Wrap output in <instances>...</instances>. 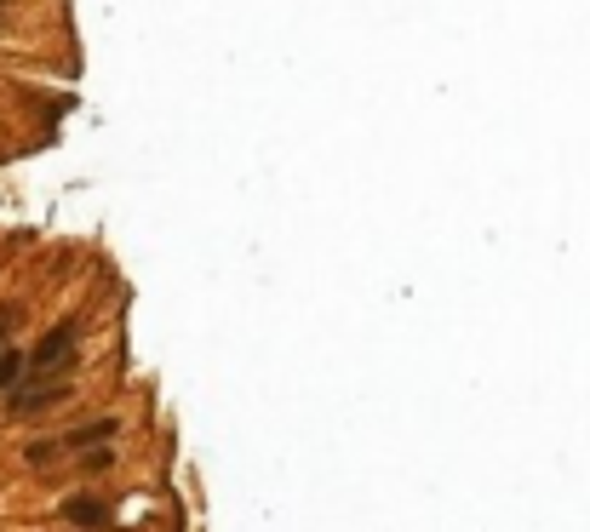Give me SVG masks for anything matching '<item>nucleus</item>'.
I'll return each instance as SVG.
<instances>
[{"label":"nucleus","instance_id":"obj_3","mask_svg":"<svg viewBox=\"0 0 590 532\" xmlns=\"http://www.w3.org/2000/svg\"><path fill=\"white\" fill-rule=\"evenodd\" d=\"M115 418H92V424H81V430H69V441L64 447H75V452H92V447H103V441H115Z\"/></svg>","mask_w":590,"mask_h":532},{"label":"nucleus","instance_id":"obj_5","mask_svg":"<svg viewBox=\"0 0 590 532\" xmlns=\"http://www.w3.org/2000/svg\"><path fill=\"white\" fill-rule=\"evenodd\" d=\"M52 452H58L52 441H35V447H29V464H46V458H52Z\"/></svg>","mask_w":590,"mask_h":532},{"label":"nucleus","instance_id":"obj_1","mask_svg":"<svg viewBox=\"0 0 590 532\" xmlns=\"http://www.w3.org/2000/svg\"><path fill=\"white\" fill-rule=\"evenodd\" d=\"M75 338H81V326H75V321L52 326V332H46V338L35 343V350H29V367H35L40 378H46V372H58V367H64L69 355H75Z\"/></svg>","mask_w":590,"mask_h":532},{"label":"nucleus","instance_id":"obj_2","mask_svg":"<svg viewBox=\"0 0 590 532\" xmlns=\"http://www.w3.org/2000/svg\"><path fill=\"white\" fill-rule=\"evenodd\" d=\"M64 515L69 527H81V532H103L110 527V504H103V498H64Z\"/></svg>","mask_w":590,"mask_h":532},{"label":"nucleus","instance_id":"obj_6","mask_svg":"<svg viewBox=\"0 0 590 532\" xmlns=\"http://www.w3.org/2000/svg\"><path fill=\"white\" fill-rule=\"evenodd\" d=\"M12 321H18V309H12V304H0V343H6V332H12Z\"/></svg>","mask_w":590,"mask_h":532},{"label":"nucleus","instance_id":"obj_4","mask_svg":"<svg viewBox=\"0 0 590 532\" xmlns=\"http://www.w3.org/2000/svg\"><path fill=\"white\" fill-rule=\"evenodd\" d=\"M18 372H23V355H0V395L18 389Z\"/></svg>","mask_w":590,"mask_h":532}]
</instances>
